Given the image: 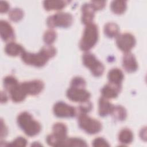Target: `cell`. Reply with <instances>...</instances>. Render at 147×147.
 <instances>
[{
    "instance_id": "32",
    "label": "cell",
    "mask_w": 147,
    "mask_h": 147,
    "mask_svg": "<svg viewBox=\"0 0 147 147\" xmlns=\"http://www.w3.org/2000/svg\"><path fill=\"white\" fill-rule=\"evenodd\" d=\"M92 146H95V147L110 146V144L103 138L97 137L94 140V141L92 142Z\"/></svg>"
},
{
    "instance_id": "18",
    "label": "cell",
    "mask_w": 147,
    "mask_h": 147,
    "mask_svg": "<svg viewBox=\"0 0 147 147\" xmlns=\"http://www.w3.org/2000/svg\"><path fill=\"white\" fill-rule=\"evenodd\" d=\"M24 51H25V49L21 45L14 41L8 42L5 48V53L10 56H21Z\"/></svg>"
},
{
    "instance_id": "15",
    "label": "cell",
    "mask_w": 147,
    "mask_h": 147,
    "mask_svg": "<svg viewBox=\"0 0 147 147\" xmlns=\"http://www.w3.org/2000/svg\"><path fill=\"white\" fill-rule=\"evenodd\" d=\"M95 11L90 3H84L82 6V23L86 25L92 23L95 16Z\"/></svg>"
},
{
    "instance_id": "25",
    "label": "cell",
    "mask_w": 147,
    "mask_h": 147,
    "mask_svg": "<svg viewBox=\"0 0 147 147\" xmlns=\"http://www.w3.org/2000/svg\"><path fill=\"white\" fill-rule=\"evenodd\" d=\"M87 144L82 139L79 138H67L60 146H87Z\"/></svg>"
},
{
    "instance_id": "24",
    "label": "cell",
    "mask_w": 147,
    "mask_h": 147,
    "mask_svg": "<svg viewBox=\"0 0 147 147\" xmlns=\"http://www.w3.org/2000/svg\"><path fill=\"white\" fill-rule=\"evenodd\" d=\"M110 114H111L113 118L115 121H122L125 120L127 116V113L125 109L122 106L119 105L114 106Z\"/></svg>"
},
{
    "instance_id": "35",
    "label": "cell",
    "mask_w": 147,
    "mask_h": 147,
    "mask_svg": "<svg viewBox=\"0 0 147 147\" xmlns=\"http://www.w3.org/2000/svg\"><path fill=\"white\" fill-rule=\"evenodd\" d=\"M9 5L6 1H0V12L1 13H6L9 9Z\"/></svg>"
},
{
    "instance_id": "11",
    "label": "cell",
    "mask_w": 147,
    "mask_h": 147,
    "mask_svg": "<svg viewBox=\"0 0 147 147\" xmlns=\"http://www.w3.org/2000/svg\"><path fill=\"white\" fill-rule=\"evenodd\" d=\"M21 87L27 95H37L44 89V84L40 80H34L21 83Z\"/></svg>"
},
{
    "instance_id": "19",
    "label": "cell",
    "mask_w": 147,
    "mask_h": 147,
    "mask_svg": "<svg viewBox=\"0 0 147 147\" xmlns=\"http://www.w3.org/2000/svg\"><path fill=\"white\" fill-rule=\"evenodd\" d=\"M68 2L61 0L45 1L43 2L44 7L47 11L62 10Z\"/></svg>"
},
{
    "instance_id": "10",
    "label": "cell",
    "mask_w": 147,
    "mask_h": 147,
    "mask_svg": "<svg viewBox=\"0 0 147 147\" xmlns=\"http://www.w3.org/2000/svg\"><path fill=\"white\" fill-rule=\"evenodd\" d=\"M54 114L59 118H72L76 114V110L73 106L63 102H58L53 106Z\"/></svg>"
},
{
    "instance_id": "9",
    "label": "cell",
    "mask_w": 147,
    "mask_h": 147,
    "mask_svg": "<svg viewBox=\"0 0 147 147\" xmlns=\"http://www.w3.org/2000/svg\"><path fill=\"white\" fill-rule=\"evenodd\" d=\"M116 44L122 52H130L136 44V39L133 35L129 33L119 34L116 37Z\"/></svg>"
},
{
    "instance_id": "4",
    "label": "cell",
    "mask_w": 147,
    "mask_h": 147,
    "mask_svg": "<svg viewBox=\"0 0 147 147\" xmlns=\"http://www.w3.org/2000/svg\"><path fill=\"white\" fill-rule=\"evenodd\" d=\"M52 134L47 136V144L52 146H60L62 142L67 138V127L65 124L57 122L52 127Z\"/></svg>"
},
{
    "instance_id": "31",
    "label": "cell",
    "mask_w": 147,
    "mask_h": 147,
    "mask_svg": "<svg viewBox=\"0 0 147 147\" xmlns=\"http://www.w3.org/2000/svg\"><path fill=\"white\" fill-rule=\"evenodd\" d=\"M92 108V103L89 100H88V101L81 103L78 109L79 111V113L87 114V113L91 111Z\"/></svg>"
},
{
    "instance_id": "14",
    "label": "cell",
    "mask_w": 147,
    "mask_h": 147,
    "mask_svg": "<svg viewBox=\"0 0 147 147\" xmlns=\"http://www.w3.org/2000/svg\"><path fill=\"white\" fill-rule=\"evenodd\" d=\"M121 87L115 86L110 83L106 84L101 90L102 97L108 99H113L118 96L121 91Z\"/></svg>"
},
{
    "instance_id": "3",
    "label": "cell",
    "mask_w": 147,
    "mask_h": 147,
    "mask_svg": "<svg viewBox=\"0 0 147 147\" xmlns=\"http://www.w3.org/2000/svg\"><path fill=\"white\" fill-rule=\"evenodd\" d=\"M98 36V28L96 24L92 22L86 25L79 42L80 49L85 52L90 50L96 44Z\"/></svg>"
},
{
    "instance_id": "36",
    "label": "cell",
    "mask_w": 147,
    "mask_h": 147,
    "mask_svg": "<svg viewBox=\"0 0 147 147\" xmlns=\"http://www.w3.org/2000/svg\"><path fill=\"white\" fill-rule=\"evenodd\" d=\"M8 100V97L5 92L1 91V103H6Z\"/></svg>"
},
{
    "instance_id": "16",
    "label": "cell",
    "mask_w": 147,
    "mask_h": 147,
    "mask_svg": "<svg viewBox=\"0 0 147 147\" xmlns=\"http://www.w3.org/2000/svg\"><path fill=\"white\" fill-rule=\"evenodd\" d=\"M107 78L109 83L121 87V83L123 80L124 75L120 69L115 68L111 69L109 72Z\"/></svg>"
},
{
    "instance_id": "1",
    "label": "cell",
    "mask_w": 147,
    "mask_h": 147,
    "mask_svg": "<svg viewBox=\"0 0 147 147\" xmlns=\"http://www.w3.org/2000/svg\"><path fill=\"white\" fill-rule=\"evenodd\" d=\"M56 50L51 45L44 46L37 53H32L24 51L21 55L22 60L26 64L36 67H41L46 64L49 59L55 56Z\"/></svg>"
},
{
    "instance_id": "5",
    "label": "cell",
    "mask_w": 147,
    "mask_h": 147,
    "mask_svg": "<svg viewBox=\"0 0 147 147\" xmlns=\"http://www.w3.org/2000/svg\"><path fill=\"white\" fill-rule=\"evenodd\" d=\"M78 125L85 132L89 134H95L102 130V123L100 121L91 118L86 113H79Z\"/></svg>"
},
{
    "instance_id": "20",
    "label": "cell",
    "mask_w": 147,
    "mask_h": 147,
    "mask_svg": "<svg viewBox=\"0 0 147 147\" xmlns=\"http://www.w3.org/2000/svg\"><path fill=\"white\" fill-rule=\"evenodd\" d=\"M10 96L13 102L16 103H18L23 101L27 94L25 93L22 87H21V84H19L18 86L15 87L12 89L10 92Z\"/></svg>"
},
{
    "instance_id": "12",
    "label": "cell",
    "mask_w": 147,
    "mask_h": 147,
    "mask_svg": "<svg viewBox=\"0 0 147 147\" xmlns=\"http://www.w3.org/2000/svg\"><path fill=\"white\" fill-rule=\"evenodd\" d=\"M0 34L2 39L5 42H13L15 39L14 30L6 21L1 20L0 22Z\"/></svg>"
},
{
    "instance_id": "21",
    "label": "cell",
    "mask_w": 147,
    "mask_h": 147,
    "mask_svg": "<svg viewBox=\"0 0 147 147\" xmlns=\"http://www.w3.org/2000/svg\"><path fill=\"white\" fill-rule=\"evenodd\" d=\"M104 32L108 37H117L119 34V28L115 23L108 22L105 25Z\"/></svg>"
},
{
    "instance_id": "6",
    "label": "cell",
    "mask_w": 147,
    "mask_h": 147,
    "mask_svg": "<svg viewBox=\"0 0 147 147\" xmlns=\"http://www.w3.org/2000/svg\"><path fill=\"white\" fill-rule=\"evenodd\" d=\"M73 23V17L68 13L60 12L48 17L47 24L50 28H68Z\"/></svg>"
},
{
    "instance_id": "28",
    "label": "cell",
    "mask_w": 147,
    "mask_h": 147,
    "mask_svg": "<svg viewBox=\"0 0 147 147\" xmlns=\"http://www.w3.org/2000/svg\"><path fill=\"white\" fill-rule=\"evenodd\" d=\"M56 38V33L55 30L52 29L47 30L43 37V40L44 42L47 45H52L54 42Z\"/></svg>"
},
{
    "instance_id": "27",
    "label": "cell",
    "mask_w": 147,
    "mask_h": 147,
    "mask_svg": "<svg viewBox=\"0 0 147 147\" xmlns=\"http://www.w3.org/2000/svg\"><path fill=\"white\" fill-rule=\"evenodd\" d=\"M24 17V11L19 8L11 9L9 13V17L13 22H18Z\"/></svg>"
},
{
    "instance_id": "30",
    "label": "cell",
    "mask_w": 147,
    "mask_h": 147,
    "mask_svg": "<svg viewBox=\"0 0 147 147\" xmlns=\"http://www.w3.org/2000/svg\"><path fill=\"white\" fill-rule=\"evenodd\" d=\"M27 145V140L22 137H19L16 138L13 141L10 143L6 144V146H18V147H24Z\"/></svg>"
},
{
    "instance_id": "8",
    "label": "cell",
    "mask_w": 147,
    "mask_h": 147,
    "mask_svg": "<svg viewBox=\"0 0 147 147\" xmlns=\"http://www.w3.org/2000/svg\"><path fill=\"white\" fill-rule=\"evenodd\" d=\"M67 98L74 102L83 103L89 100L91 97L90 93L85 88L70 87L66 92Z\"/></svg>"
},
{
    "instance_id": "2",
    "label": "cell",
    "mask_w": 147,
    "mask_h": 147,
    "mask_svg": "<svg viewBox=\"0 0 147 147\" xmlns=\"http://www.w3.org/2000/svg\"><path fill=\"white\" fill-rule=\"evenodd\" d=\"M17 123L26 135L34 137L41 130L40 123L34 120L30 114L26 111L20 113L17 117Z\"/></svg>"
},
{
    "instance_id": "7",
    "label": "cell",
    "mask_w": 147,
    "mask_h": 147,
    "mask_svg": "<svg viewBox=\"0 0 147 147\" xmlns=\"http://www.w3.org/2000/svg\"><path fill=\"white\" fill-rule=\"evenodd\" d=\"M82 60L84 65L90 70L91 74L94 76L99 77L103 75L105 71V67L96 59L94 55L90 52H86L83 55Z\"/></svg>"
},
{
    "instance_id": "17",
    "label": "cell",
    "mask_w": 147,
    "mask_h": 147,
    "mask_svg": "<svg viewBox=\"0 0 147 147\" xmlns=\"http://www.w3.org/2000/svg\"><path fill=\"white\" fill-rule=\"evenodd\" d=\"M113 105L107 99L101 97L98 102V113L100 117H105L111 113L113 109Z\"/></svg>"
},
{
    "instance_id": "23",
    "label": "cell",
    "mask_w": 147,
    "mask_h": 147,
    "mask_svg": "<svg viewBox=\"0 0 147 147\" xmlns=\"http://www.w3.org/2000/svg\"><path fill=\"white\" fill-rule=\"evenodd\" d=\"M126 1H113L110 5L111 11L116 14H123L126 9Z\"/></svg>"
},
{
    "instance_id": "13",
    "label": "cell",
    "mask_w": 147,
    "mask_h": 147,
    "mask_svg": "<svg viewBox=\"0 0 147 147\" xmlns=\"http://www.w3.org/2000/svg\"><path fill=\"white\" fill-rule=\"evenodd\" d=\"M122 66L129 73L134 72L137 69L138 64L133 54L130 52L125 53L122 58Z\"/></svg>"
},
{
    "instance_id": "29",
    "label": "cell",
    "mask_w": 147,
    "mask_h": 147,
    "mask_svg": "<svg viewBox=\"0 0 147 147\" xmlns=\"http://www.w3.org/2000/svg\"><path fill=\"white\" fill-rule=\"evenodd\" d=\"M86 85V81L83 78L76 76L72 79L71 82V86L72 87H78V88H85Z\"/></svg>"
},
{
    "instance_id": "34",
    "label": "cell",
    "mask_w": 147,
    "mask_h": 147,
    "mask_svg": "<svg viewBox=\"0 0 147 147\" xmlns=\"http://www.w3.org/2000/svg\"><path fill=\"white\" fill-rule=\"evenodd\" d=\"M1 139L5 138L6 137V136L7 135V128L5 125V123H4L2 119H1Z\"/></svg>"
},
{
    "instance_id": "33",
    "label": "cell",
    "mask_w": 147,
    "mask_h": 147,
    "mask_svg": "<svg viewBox=\"0 0 147 147\" xmlns=\"http://www.w3.org/2000/svg\"><path fill=\"white\" fill-rule=\"evenodd\" d=\"M106 2L105 1H92L90 2L91 5L94 8L95 11L102 10L105 6Z\"/></svg>"
},
{
    "instance_id": "26",
    "label": "cell",
    "mask_w": 147,
    "mask_h": 147,
    "mask_svg": "<svg viewBox=\"0 0 147 147\" xmlns=\"http://www.w3.org/2000/svg\"><path fill=\"white\" fill-rule=\"evenodd\" d=\"M18 84V80L13 76H7L3 79V86L9 92Z\"/></svg>"
},
{
    "instance_id": "22",
    "label": "cell",
    "mask_w": 147,
    "mask_h": 147,
    "mask_svg": "<svg viewBox=\"0 0 147 147\" xmlns=\"http://www.w3.org/2000/svg\"><path fill=\"white\" fill-rule=\"evenodd\" d=\"M118 140L123 145H127L131 143L133 140V132L129 129H123L119 133Z\"/></svg>"
}]
</instances>
